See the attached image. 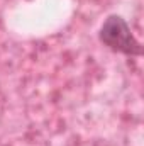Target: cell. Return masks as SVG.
Wrapping results in <instances>:
<instances>
[{
  "instance_id": "obj_1",
  "label": "cell",
  "mask_w": 144,
  "mask_h": 146,
  "mask_svg": "<svg viewBox=\"0 0 144 146\" xmlns=\"http://www.w3.org/2000/svg\"><path fill=\"white\" fill-rule=\"evenodd\" d=\"M100 42L114 53H120L126 56H141L143 46L137 37L132 34L127 21L119 14H110L102 22L98 29Z\"/></svg>"
}]
</instances>
